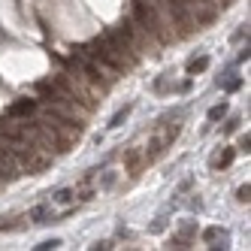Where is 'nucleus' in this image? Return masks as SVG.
<instances>
[{"label": "nucleus", "instance_id": "f257e3e1", "mask_svg": "<svg viewBox=\"0 0 251 251\" xmlns=\"http://www.w3.org/2000/svg\"><path fill=\"white\" fill-rule=\"evenodd\" d=\"M133 22H136V27L146 33L149 40H154L160 49L176 43L173 27H167V22L157 15L154 3H149V0H133Z\"/></svg>", "mask_w": 251, "mask_h": 251}, {"label": "nucleus", "instance_id": "f03ea898", "mask_svg": "<svg viewBox=\"0 0 251 251\" xmlns=\"http://www.w3.org/2000/svg\"><path fill=\"white\" fill-rule=\"evenodd\" d=\"M73 64H76V70H79V76L91 85L94 94H109V91H112V82H115V79H112L109 73H103V70H100L91 58H88L82 49L73 51Z\"/></svg>", "mask_w": 251, "mask_h": 251}, {"label": "nucleus", "instance_id": "7ed1b4c3", "mask_svg": "<svg viewBox=\"0 0 251 251\" xmlns=\"http://www.w3.org/2000/svg\"><path fill=\"white\" fill-rule=\"evenodd\" d=\"M164 12H167V19L170 25L176 27V40H188L191 33L197 30V22H194V15L188 9V0H164Z\"/></svg>", "mask_w": 251, "mask_h": 251}, {"label": "nucleus", "instance_id": "20e7f679", "mask_svg": "<svg viewBox=\"0 0 251 251\" xmlns=\"http://www.w3.org/2000/svg\"><path fill=\"white\" fill-rule=\"evenodd\" d=\"M100 40H103V46H106V51L124 67V70H133L136 64H139V55H136V49L121 37V33L112 27V30H106V33H100Z\"/></svg>", "mask_w": 251, "mask_h": 251}, {"label": "nucleus", "instance_id": "39448f33", "mask_svg": "<svg viewBox=\"0 0 251 251\" xmlns=\"http://www.w3.org/2000/svg\"><path fill=\"white\" fill-rule=\"evenodd\" d=\"M82 51H85V55L88 58H91L100 70H103V73H109L112 79H118V76H124V73H127V70H124L112 55H109V51H106V46H103V40L97 37V40H91V43H88V46H79Z\"/></svg>", "mask_w": 251, "mask_h": 251}, {"label": "nucleus", "instance_id": "423d86ee", "mask_svg": "<svg viewBox=\"0 0 251 251\" xmlns=\"http://www.w3.org/2000/svg\"><path fill=\"white\" fill-rule=\"evenodd\" d=\"M115 30H118L121 37H124V40H127V43L136 49V55H139V58H142V55H157V51H160V46H157L154 40H149L146 33H142V30L136 27V22H133V19H124Z\"/></svg>", "mask_w": 251, "mask_h": 251}, {"label": "nucleus", "instance_id": "0eeeda50", "mask_svg": "<svg viewBox=\"0 0 251 251\" xmlns=\"http://www.w3.org/2000/svg\"><path fill=\"white\" fill-rule=\"evenodd\" d=\"M27 221H33V224H55V221H61V215L49 206V200L46 203H40V206H33L30 212H27Z\"/></svg>", "mask_w": 251, "mask_h": 251}, {"label": "nucleus", "instance_id": "6e6552de", "mask_svg": "<svg viewBox=\"0 0 251 251\" xmlns=\"http://www.w3.org/2000/svg\"><path fill=\"white\" fill-rule=\"evenodd\" d=\"M37 112V100H15V103H9L6 106V118H27V115H33Z\"/></svg>", "mask_w": 251, "mask_h": 251}, {"label": "nucleus", "instance_id": "1a4fd4ad", "mask_svg": "<svg viewBox=\"0 0 251 251\" xmlns=\"http://www.w3.org/2000/svg\"><path fill=\"white\" fill-rule=\"evenodd\" d=\"M206 67H209V58H194V61L188 64V73H203Z\"/></svg>", "mask_w": 251, "mask_h": 251}, {"label": "nucleus", "instance_id": "9d476101", "mask_svg": "<svg viewBox=\"0 0 251 251\" xmlns=\"http://www.w3.org/2000/svg\"><path fill=\"white\" fill-rule=\"evenodd\" d=\"M127 115H130V106H124V109H118V112L112 115V121H109V127H112V130H115V127H121V121L127 118Z\"/></svg>", "mask_w": 251, "mask_h": 251}, {"label": "nucleus", "instance_id": "9b49d317", "mask_svg": "<svg viewBox=\"0 0 251 251\" xmlns=\"http://www.w3.org/2000/svg\"><path fill=\"white\" fill-rule=\"evenodd\" d=\"M224 112H227V103L212 106V109H209V121H218V118H224Z\"/></svg>", "mask_w": 251, "mask_h": 251}, {"label": "nucleus", "instance_id": "f8f14e48", "mask_svg": "<svg viewBox=\"0 0 251 251\" xmlns=\"http://www.w3.org/2000/svg\"><path fill=\"white\" fill-rule=\"evenodd\" d=\"M230 160H233V149H227L224 154H218V157L212 160V164H215V167H230Z\"/></svg>", "mask_w": 251, "mask_h": 251}, {"label": "nucleus", "instance_id": "ddd939ff", "mask_svg": "<svg viewBox=\"0 0 251 251\" xmlns=\"http://www.w3.org/2000/svg\"><path fill=\"white\" fill-rule=\"evenodd\" d=\"M248 194H251V188H248V185H242V188L236 191V197H239V203H248Z\"/></svg>", "mask_w": 251, "mask_h": 251}, {"label": "nucleus", "instance_id": "4468645a", "mask_svg": "<svg viewBox=\"0 0 251 251\" xmlns=\"http://www.w3.org/2000/svg\"><path fill=\"white\" fill-rule=\"evenodd\" d=\"M58 245H61L58 239H46V242H40L37 248H40V251H49V248H58Z\"/></svg>", "mask_w": 251, "mask_h": 251}, {"label": "nucleus", "instance_id": "2eb2a0df", "mask_svg": "<svg viewBox=\"0 0 251 251\" xmlns=\"http://www.w3.org/2000/svg\"><path fill=\"white\" fill-rule=\"evenodd\" d=\"M203 236H206V239L212 242V239H218V230H215V227H212V230H206V233H203Z\"/></svg>", "mask_w": 251, "mask_h": 251}]
</instances>
